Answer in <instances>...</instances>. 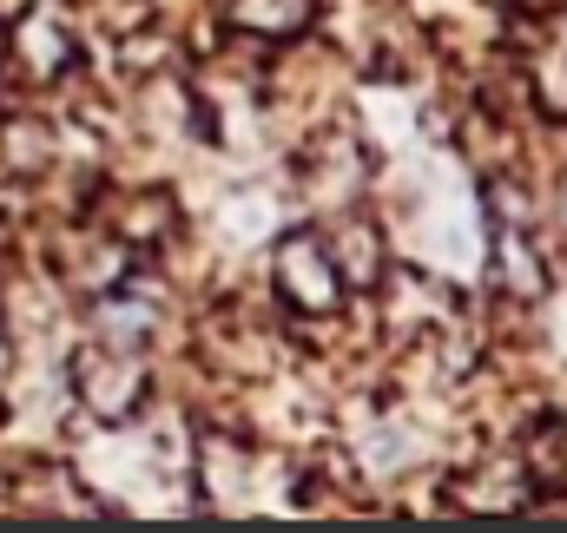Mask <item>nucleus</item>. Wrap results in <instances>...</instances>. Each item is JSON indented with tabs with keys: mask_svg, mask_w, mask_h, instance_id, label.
<instances>
[{
	"mask_svg": "<svg viewBox=\"0 0 567 533\" xmlns=\"http://www.w3.org/2000/svg\"><path fill=\"white\" fill-rule=\"evenodd\" d=\"M330 258H337V270H343V290H377V283H383V270H390L377 224H363V218H350V224H343V238L330 244Z\"/></svg>",
	"mask_w": 567,
	"mask_h": 533,
	"instance_id": "3",
	"label": "nucleus"
},
{
	"mask_svg": "<svg viewBox=\"0 0 567 533\" xmlns=\"http://www.w3.org/2000/svg\"><path fill=\"white\" fill-rule=\"evenodd\" d=\"M7 138H13V145H7V158H13V165H27V171H40V165L53 158V145H47V133H40L33 119H27V126L13 119V126H7Z\"/></svg>",
	"mask_w": 567,
	"mask_h": 533,
	"instance_id": "5",
	"label": "nucleus"
},
{
	"mask_svg": "<svg viewBox=\"0 0 567 533\" xmlns=\"http://www.w3.org/2000/svg\"><path fill=\"white\" fill-rule=\"evenodd\" d=\"M495 258H502V290H508V296H542V283H548V264L528 251V238H522V231H508Z\"/></svg>",
	"mask_w": 567,
	"mask_h": 533,
	"instance_id": "4",
	"label": "nucleus"
},
{
	"mask_svg": "<svg viewBox=\"0 0 567 533\" xmlns=\"http://www.w3.org/2000/svg\"><path fill=\"white\" fill-rule=\"evenodd\" d=\"M73 389H80V401H86L100 421H126V415L145 401V363H140V349H113V343L86 349V356L73 363Z\"/></svg>",
	"mask_w": 567,
	"mask_h": 533,
	"instance_id": "2",
	"label": "nucleus"
},
{
	"mask_svg": "<svg viewBox=\"0 0 567 533\" xmlns=\"http://www.w3.org/2000/svg\"><path fill=\"white\" fill-rule=\"evenodd\" d=\"M278 296L297 316H330L343 303V270L330 258V244L317 231H290L278 238Z\"/></svg>",
	"mask_w": 567,
	"mask_h": 533,
	"instance_id": "1",
	"label": "nucleus"
}]
</instances>
